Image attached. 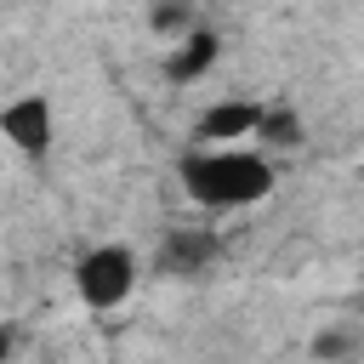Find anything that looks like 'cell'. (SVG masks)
Listing matches in <instances>:
<instances>
[{
	"mask_svg": "<svg viewBox=\"0 0 364 364\" xmlns=\"http://www.w3.org/2000/svg\"><path fill=\"white\" fill-rule=\"evenodd\" d=\"M182 188L210 210H239V205H256V199L273 193V165L262 154L210 142V148L182 159Z\"/></svg>",
	"mask_w": 364,
	"mask_h": 364,
	"instance_id": "1",
	"label": "cell"
},
{
	"mask_svg": "<svg viewBox=\"0 0 364 364\" xmlns=\"http://www.w3.org/2000/svg\"><path fill=\"white\" fill-rule=\"evenodd\" d=\"M131 284H136V262H131L125 245H97V250H85L80 267H74V290H80V301H91V307H119V301L131 296Z\"/></svg>",
	"mask_w": 364,
	"mask_h": 364,
	"instance_id": "2",
	"label": "cell"
},
{
	"mask_svg": "<svg viewBox=\"0 0 364 364\" xmlns=\"http://www.w3.org/2000/svg\"><path fill=\"white\" fill-rule=\"evenodd\" d=\"M0 136H6L17 154H46V148H51V102H46L40 91L6 102V108H0Z\"/></svg>",
	"mask_w": 364,
	"mask_h": 364,
	"instance_id": "3",
	"label": "cell"
},
{
	"mask_svg": "<svg viewBox=\"0 0 364 364\" xmlns=\"http://www.w3.org/2000/svg\"><path fill=\"white\" fill-rule=\"evenodd\" d=\"M216 256H222V239H216V233H205V228H176V233H165V245H159V273L193 279V273H205Z\"/></svg>",
	"mask_w": 364,
	"mask_h": 364,
	"instance_id": "4",
	"label": "cell"
},
{
	"mask_svg": "<svg viewBox=\"0 0 364 364\" xmlns=\"http://www.w3.org/2000/svg\"><path fill=\"white\" fill-rule=\"evenodd\" d=\"M256 102H245V97H228V102H210L205 114H199V125H193V136L210 148V142H233V136H250L256 131Z\"/></svg>",
	"mask_w": 364,
	"mask_h": 364,
	"instance_id": "5",
	"label": "cell"
},
{
	"mask_svg": "<svg viewBox=\"0 0 364 364\" xmlns=\"http://www.w3.org/2000/svg\"><path fill=\"white\" fill-rule=\"evenodd\" d=\"M216 51H222V40L210 34V28H188V40L171 51V63H165V74L171 80H199L210 63H216Z\"/></svg>",
	"mask_w": 364,
	"mask_h": 364,
	"instance_id": "6",
	"label": "cell"
},
{
	"mask_svg": "<svg viewBox=\"0 0 364 364\" xmlns=\"http://www.w3.org/2000/svg\"><path fill=\"white\" fill-rule=\"evenodd\" d=\"M250 136H262V142H273V148H301V119H296L290 108H262Z\"/></svg>",
	"mask_w": 364,
	"mask_h": 364,
	"instance_id": "7",
	"label": "cell"
},
{
	"mask_svg": "<svg viewBox=\"0 0 364 364\" xmlns=\"http://www.w3.org/2000/svg\"><path fill=\"white\" fill-rule=\"evenodd\" d=\"M154 28H159V34H182V28H188V6H159V11H154Z\"/></svg>",
	"mask_w": 364,
	"mask_h": 364,
	"instance_id": "8",
	"label": "cell"
},
{
	"mask_svg": "<svg viewBox=\"0 0 364 364\" xmlns=\"http://www.w3.org/2000/svg\"><path fill=\"white\" fill-rule=\"evenodd\" d=\"M11 341H17V330H11V324H0V358L11 353Z\"/></svg>",
	"mask_w": 364,
	"mask_h": 364,
	"instance_id": "9",
	"label": "cell"
}]
</instances>
